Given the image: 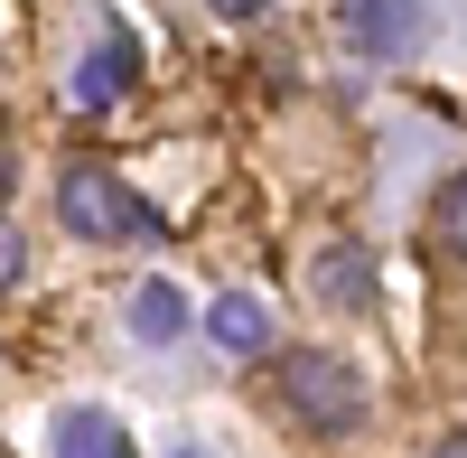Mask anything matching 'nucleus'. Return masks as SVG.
Returning a JSON list of instances; mask_svg holds the SVG:
<instances>
[{
	"label": "nucleus",
	"mask_w": 467,
	"mask_h": 458,
	"mask_svg": "<svg viewBox=\"0 0 467 458\" xmlns=\"http://www.w3.org/2000/svg\"><path fill=\"white\" fill-rule=\"evenodd\" d=\"M131 85H140V37H131L122 19H103V28H94V47L75 57V103H85V112H112Z\"/></svg>",
	"instance_id": "nucleus-4"
},
{
	"label": "nucleus",
	"mask_w": 467,
	"mask_h": 458,
	"mask_svg": "<svg viewBox=\"0 0 467 458\" xmlns=\"http://www.w3.org/2000/svg\"><path fill=\"white\" fill-rule=\"evenodd\" d=\"M281 402H290V422H308L318 440H346L365 422V374L346 356H327V347H299V356H281Z\"/></svg>",
	"instance_id": "nucleus-1"
},
{
	"label": "nucleus",
	"mask_w": 467,
	"mask_h": 458,
	"mask_svg": "<svg viewBox=\"0 0 467 458\" xmlns=\"http://www.w3.org/2000/svg\"><path fill=\"white\" fill-rule=\"evenodd\" d=\"M431 224H440V244H449V253H467V169H458V178L440 187V206H431Z\"/></svg>",
	"instance_id": "nucleus-9"
},
{
	"label": "nucleus",
	"mask_w": 467,
	"mask_h": 458,
	"mask_svg": "<svg viewBox=\"0 0 467 458\" xmlns=\"http://www.w3.org/2000/svg\"><path fill=\"white\" fill-rule=\"evenodd\" d=\"M197 328L215 337V347H224L234 365H244V356H271V309H262L253 290H224V299H215V309H206Z\"/></svg>",
	"instance_id": "nucleus-7"
},
{
	"label": "nucleus",
	"mask_w": 467,
	"mask_h": 458,
	"mask_svg": "<svg viewBox=\"0 0 467 458\" xmlns=\"http://www.w3.org/2000/svg\"><path fill=\"white\" fill-rule=\"evenodd\" d=\"M169 458H206V449H169Z\"/></svg>",
	"instance_id": "nucleus-13"
},
{
	"label": "nucleus",
	"mask_w": 467,
	"mask_h": 458,
	"mask_svg": "<svg viewBox=\"0 0 467 458\" xmlns=\"http://www.w3.org/2000/svg\"><path fill=\"white\" fill-rule=\"evenodd\" d=\"M47 449H57V458H131L122 422H112V411H94V402H75V411H57V431H47Z\"/></svg>",
	"instance_id": "nucleus-8"
},
{
	"label": "nucleus",
	"mask_w": 467,
	"mask_h": 458,
	"mask_svg": "<svg viewBox=\"0 0 467 458\" xmlns=\"http://www.w3.org/2000/svg\"><path fill=\"white\" fill-rule=\"evenodd\" d=\"M271 0H215V19H262Z\"/></svg>",
	"instance_id": "nucleus-11"
},
{
	"label": "nucleus",
	"mask_w": 467,
	"mask_h": 458,
	"mask_svg": "<svg viewBox=\"0 0 467 458\" xmlns=\"http://www.w3.org/2000/svg\"><path fill=\"white\" fill-rule=\"evenodd\" d=\"M431 458H467V431H449V440H440V449H431Z\"/></svg>",
	"instance_id": "nucleus-12"
},
{
	"label": "nucleus",
	"mask_w": 467,
	"mask_h": 458,
	"mask_svg": "<svg viewBox=\"0 0 467 458\" xmlns=\"http://www.w3.org/2000/svg\"><path fill=\"white\" fill-rule=\"evenodd\" d=\"M57 215L85 244H160V206H140L112 169H66L57 178Z\"/></svg>",
	"instance_id": "nucleus-2"
},
{
	"label": "nucleus",
	"mask_w": 467,
	"mask_h": 458,
	"mask_svg": "<svg viewBox=\"0 0 467 458\" xmlns=\"http://www.w3.org/2000/svg\"><path fill=\"white\" fill-rule=\"evenodd\" d=\"M0 197H10V169H0Z\"/></svg>",
	"instance_id": "nucleus-14"
},
{
	"label": "nucleus",
	"mask_w": 467,
	"mask_h": 458,
	"mask_svg": "<svg viewBox=\"0 0 467 458\" xmlns=\"http://www.w3.org/2000/svg\"><path fill=\"white\" fill-rule=\"evenodd\" d=\"M19 281H28V244L0 224V290H19Z\"/></svg>",
	"instance_id": "nucleus-10"
},
{
	"label": "nucleus",
	"mask_w": 467,
	"mask_h": 458,
	"mask_svg": "<svg viewBox=\"0 0 467 458\" xmlns=\"http://www.w3.org/2000/svg\"><path fill=\"white\" fill-rule=\"evenodd\" d=\"M308 290H318V309H337V318H365V309H374V244H356V234H327L318 253H308Z\"/></svg>",
	"instance_id": "nucleus-5"
},
{
	"label": "nucleus",
	"mask_w": 467,
	"mask_h": 458,
	"mask_svg": "<svg viewBox=\"0 0 467 458\" xmlns=\"http://www.w3.org/2000/svg\"><path fill=\"white\" fill-rule=\"evenodd\" d=\"M187 328H197V299H187L169 272H150V281L131 290V337H140V347H178Z\"/></svg>",
	"instance_id": "nucleus-6"
},
{
	"label": "nucleus",
	"mask_w": 467,
	"mask_h": 458,
	"mask_svg": "<svg viewBox=\"0 0 467 458\" xmlns=\"http://www.w3.org/2000/svg\"><path fill=\"white\" fill-rule=\"evenodd\" d=\"M337 37L365 66H411L431 37V0H337Z\"/></svg>",
	"instance_id": "nucleus-3"
}]
</instances>
